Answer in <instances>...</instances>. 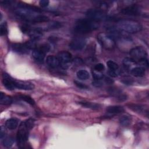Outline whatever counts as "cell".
I'll use <instances>...</instances> for the list:
<instances>
[{
    "mask_svg": "<svg viewBox=\"0 0 149 149\" xmlns=\"http://www.w3.org/2000/svg\"><path fill=\"white\" fill-rule=\"evenodd\" d=\"M33 126L34 120L31 118L23 121L19 125V130L16 136V140L17 145L20 148L24 147L28 139L29 132Z\"/></svg>",
    "mask_w": 149,
    "mask_h": 149,
    "instance_id": "6da1fadb",
    "label": "cell"
},
{
    "mask_svg": "<svg viewBox=\"0 0 149 149\" xmlns=\"http://www.w3.org/2000/svg\"><path fill=\"white\" fill-rule=\"evenodd\" d=\"M98 27V22L87 18L78 20L75 23L74 30L79 34H86L95 30Z\"/></svg>",
    "mask_w": 149,
    "mask_h": 149,
    "instance_id": "7a4b0ae2",
    "label": "cell"
},
{
    "mask_svg": "<svg viewBox=\"0 0 149 149\" xmlns=\"http://www.w3.org/2000/svg\"><path fill=\"white\" fill-rule=\"evenodd\" d=\"M118 29L125 33H136L141 30V24L132 20H120L118 22L116 26Z\"/></svg>",
    "mask_w": 149,
    "mask_h": 149,
    "instance_id": "3957f363",
    "label": "cell"
},
{
    "mask_svg": "<svg viewBox=\"0 0 149 149\" xmlns=\"http://www.w3.org/2000/svg\"><path fill=\"white\" fill-rule=\"evenodd\" d=\"M129 54L133 60L136 62L138 61L139 63H142L144 65L148 66V61L147 59V54L146 51L142 47L137 46L133 48L129 52Z\"/></svg>",
    "mask_w": 149,
    "mask_h": 149,
    "instance_id": "277c9868",
    "label": "cell"
},
{
    "mask_svg": "<svg viewBox=\"0 0 149 149\" xmlns=\"http://www.w3.org/2000/svg\"><path fill=\"white\" fill-rule=\"evenodd\" d=\"M97 40L102 47L107 49H112L115 46V40L109 34L101 33L97 36Z\"/></svg>",
    "mask_w": 149,
    "mask_h": 149,
    "instance_id": "5b68a950",
    "label": "cell"
},
{
    "mask_svg": "<svg viewBox=\"0 0 149 149\" xmlns=\"http://www.w3.org/2000/svg\"><path fill=\"white\" fill-rule=\"evenodd\" d=\"M49 50V45L47 44L37 47L33 50L32 55L34 60L38 62H43L46 53Z\"/></svg>",
    "mask_w": 149,
    "mask_h": 149,
    "instance_id": "8992f818",
    "label": "cell"
},
{
    "mask_svg": "<svg viewBox=\"0 0 149 149\" xmlns=\"http://www.w3.org/2000/svg\"><path fill=\"white\" fill-rule=\"evenodd\" d=\"M86 16H87L88 19L95 20L96 22L108 19V17L102 11L94 9H90L88 10L86 12Z\"/></svg>",
    "mask_w": 149,
    "mask_h": 149,
    "instance_id": "52a82bcc",
    "label": "cell"
},
{
    "mask_svg": "<svg viewBox=\"0 0 149 149\" xmlns=\"http://www.w3.org/2000/svg\"><path fill=\"white\" fill-rule=\"evenodd\" d=\"M15 80L9 74L6 73L2 74V82L3 86L9 90H13L16 88Z\"/></svg>",
    "mask_w": 149,
    "mask_h": 149,
    "instance_id": "ba28073f",
    "label": "cell"
},
{
    "mask_svg": "<svg viewBox=\"0 0 149 149\" xmlns=\"http://www.w3.org/2000/svg\"><path fill=\"white\" fill-rule=\"evenodd\" d=\"M86 41L82 38H76L73 39L69 44V47L75 51L81 50L85 46Z\"/></svg>",
    "mask_w": 149,
    "mask_h": 149,
    "instance_id": "9c48e42d",
    "label": "cell"
},
{
    "mask_svg": "<svg viewBox=\"0 0 149 149\" xmlns=\"http://www.w3.org/2000/svg\"><path fill=\"white\" fill-rule=\"evenodd\" d=\"M121 13L125 15L137 16L140 13V8L136 5L127 6L121 10Z\"/></svg>",
    "mask_w": 149,
    "mask_h": 149,
    "instance_id": "30bf717a",
    "label": "cell"
},
{
    "mask_svg": "<svg viewBox=\"0 0 149 149\" xmlns=\"http://www.w3.org/2000/svg\"><path fill=\"white\" fill-rule=\"evenodd\" d=\"M57 58L59 59L61 63L67 64L71 62L72 59V54L68 51H61L58 53Z\"/></svg>",
    "mask_w": 149,
    "mask_h": 149,
    "instance_id": "8fae6325",
    "label": "cell"
},
{
    "mask_svg": "<svg viewBox=\"0 0 149 149\" xmlns=\"http://www.w3.org/2000/svg\"><path fill=\"white\" fill-rule=\"evenodd\" d=\"M23 31L27 33V34L32 38L33 40H37L42 36V31L40 29H29L27 27H23Z\"/></svg>",
    "mask_w": 149,
    "mask_h": 149,
    "instance_id": "7c38bea8",
    "label": "cell"
},
{
    "mask_svg": "<svg viewBox=\"0 0 149 149\" xmlns=\"http://www.w3.org/2000/svg\"><path fill=\"white\" fill-rule=\"evenodd\" d=\"M11 48L13 51L19 54H26L30 50L26 43H14L11 45Z\"/></svg>",
    "mask_w": 149,
    "mask_h": 149,
    "instance_id": "4fadbf2b",
    "label": "cell"
},
{
    "mask_svg": "<svg viewBox=\"0 0 149 149\" xmlns=\"http://www.w3.org/2000/svg\"><path fill=\"white\" fill-rule=\"evenodd\" d=\"M15 87L18 89L30 90L34 89V85L33 83L29 81L15 80Z\"/></svg>",
    "mask_w": 149,
    "mask_h": 149,
    "instance_id": "5bb4252c",
    "label": "cell"
},
{
    "mask_svg": "<svg viewBox=\"0 0 149 149\" xmlns=\"http://www.w3.org/2000/svg\"><path fill=\"white\" fill-rule=\"evenodd\" d=\"M47 64L52 68H56L61 65V62L57 57L53 55H49L46 58Z\"/></svg>",
    "mask_w": 149,
    "mask_h": 149,
    "instance_id": "9a60e30c",
    "label": "cell"
},
{
    "mask_svg": "<svg viewBox=\"0 0 149 149\" xmlns=\"http://www.w3.org/2000/svg\"><path fill=\"white\" fill-rule=\"evenodd\" d=\"M131 73L135 77H143L145 75V68L142 66H136L130 69Z\"/></svg>",
    "mask_w": 149,
    "mask_h": 149,
    "instance_id": "2e32d148",
    "label": "cell"
},
{
    "mask_svg": "<svg viewBox=\"0 0 149 149\" xmlns=\"http://www.w3.org/2000/svg\"><path fill=\"white\" fill-rule=\"evenodd\" d=\"M109 93L113 96L117 97V98L120 101H124L126 100V95L123 94L120 90L116 88H110Z\"/></svg>",
    "mask_w": 149,
    "mask_h": 149,
    "instance_id": "e0dca14e",
    "label": "cell"
},
{
    "mask_svg": "<svg viewBox=\"0 0 149 149\" xmlns=\"http://www.w3.org/2000/svg\"><path fill=\"white\" fill-rule=\"evenodd\" d=\"M107 112L110 114H118L124 112L125 109L123 107L120 105L109 106L106 109Z\"/></svg>",
    "mask_w": 149,
    "mask_h": 149,
    "instance_id": "ac0fdd59",
    "label": "cell"
},
{
    "mask_svg": "<svg viewBox=\"0 0 149 149\" xmlns=\"http://www.w3.org/2000/svg\"><path fill=\"white\" fill-rule=\"evenodd\" d=\"M18 126V120L15 118H10L6 121L5 126L10 130L15 129Z\"/></svg>",
    "mask_w": 149,
    "mask_h": 149,
    "instance_id": "d6986e66",
    "label": "cell"
},
{
    "mask_svg": "<svg viewBox=\"0 0 149 149\" xmlns=\"http://www.w3.org/2000/svg\"><path fill=\"white\" fill-rule=\"evenodd\" d=\"M79 104L84 107L90 108L92 109H98L100 108V104H96L94 102H87V101H80L79 102Z\"/></svg>",
    "mask_w": 149,
    "mask_h": 149,
    "instance_id": "ffe728a7",
    "label": "cell"
},
{
    "mask_svg": "<svg viewBox=\"0 0 149 149\" xmlns=\"http://www.w3.org/2000/svg\"><path fill=\"white\" fill-rule=\"evenodd\" d=\"M0 102L2 105H9L12 102V98L11 97L5 95L3 93H0Z\"/></svg>",
    "mask_w": 149,
    "mask_h": 149,
    "instance_id": "44dd1931",
    "label": "cell"
},
{
    "mask_svg": "<svg viewBox=\"0 0 149 149\" xmlns=\"http://www.w3.org/2000/svg\"><path fill=\"white\" fill-rule=\"evenodd\" d=\"M119 122L123 126H128L132 122V117L127 115H123L119 118Z\"/></svg>",
    "mask_w": 149,
    "mask_h": 149,
    "instance_id": "7402d4cb",
    "label": "cell"
},
{
    "mask_svg": "<svg viewBox=\"0 0 149 149\" xmlns=\"http://www.w3.org/2000/svg\"><path fill=\"white\" fill-rule=\"evenodd\" d=\"M123 65L126 68H127V69L131 68L132 69L133 68V66L135 65L136 64V62L131 58H126L123 59Z\"/></svg>",
    "mask_w": 149,
    "mask_h": 149,
    "instance_id": "603a6c76",
    "label": "cell"
},
{
    "mask_svg": "<svg viewBox=\"0 0 149 149\" xmlns=\"http://www.w3.org/2000/svg\"><path fill=\"white\" fill-rule=\"evenodd\" d=\"M78 79L81 80H86L90 77L89 73L86 70H80L76 73Z\"/></svg>",
    "mask_w": 149,
    "mask_h": 149,
    "instance_id": "cb8c5ba5",
    "label": "cell"
},
{
    "mask_svg": "<svg viewBox=\"0 0 149 149\" xmlns=\"http://www.w3.org/2000/svg\"><path fill=\"white\" fill-rule=\"evenodd\" d=\"M13 143H14V140L11 137H5L2 141V144L3 146L7 148L10 147L13 145Z\"/></svg>",
    "mask_w": 149,
    "mask_h": 149,
    "instance_id": "d4e9b609",
    "label": "cell"
},
{
    "mask_svg": "<svg viewBox=\"0 0 149 149\" xmlns=\"http://www.w3.org/2000/svg\"><path fill=\"white\" fill-rule=\"evenodd\" d=\"M19 98L22 100L23 101L29 103V104L31 105H33L35 104V101L29 95H20L19 96Z\"/></svg>",
    "mask_w": 149,
    "mask_h": 149,
    "instance_id": "484cf974",
    "label": "cell"
},
{
    "mask_svg": "<svg viewBox=\"0 0 149 149\" xmlns=\"http://www.w3.org/2000/svg\"><path fill=\"white\" fill-rule=\"evenodd\" d=\"M107 66L111 70H119V65L116 62L112 61H108L107 62Z\"/></svg>",
    "mask_w": 149,
    "mask_h": 149,
    "instance_id": "4316f807",
    "label": "cell"
},
{
    "mask_svg": "<svg viewBox=\"0 0 149 149\" xmlns=\"http://www.w3.org/2000/svg\"><path fill=\"white\" fill-rule=\"evenodd\" d=\"M92 74H93V77L95 80H101L104 77V75L101 72L97 71L95 70L92 71Z\"/></svg>",
    "mask_w": 149,
    "mask_h": 149,
    "instance_id": "83f0119b",
    "label": "cell"
},
{
    "mask_svg": "<svg viewBox=\"0 0 149 149\" xmlns=\"http://www.w3.org/2000/svg\"><path fill=\"white\" fill-rule=\"evenodd\" d=\"M8 33V27L6 22H3L1 24L0 26V34L1 36H3L6 34Z\"/></svg>",
    "mask_w": 149,
    "mask_h": 149,
    "instance_id": "f1b7e54d",
    "label": "cell"
},
{
    "mask_svg": "<svg viewBox=\"0 0 149 149\" xmlns=\"http://www.w3.org/2000/svg\"><path fill=\"white\" fill-rule=\"evenodd\" d=\"M104 69H105V66L101 63H99L96 64L94 67V70H97V71H99V72H102V71L104 70Z\"/></svg>",
    "mask_w": 149,
    "mask_h": 149,
    "instance_id": "f546056e",
    "label": "cell"
},
{
    "mask_svg": "<svg viewBox=\"0 0 149 149\" xmlns=\"http://www.w3.org/2000/svg\"><path fill=\"white\" fill-rule=\"evenodd\" d=\"M74 83L75 84V85L80 88H81V89H87L88 88V87L87 86H86V84L81 83V82H79V81H74Z\"/></svg>",
    "mask_w": 149,
    "mask_h": 149,
    "instance_id": "4dcf8cb0",
    "label": "cell"
},
{
    "mask_svg": "<svg viewBox=\"0 0 149 149\" xmlns=\"http://www.w3.org/2000/svg\"><path fill=\"white\" fill-rule=\"evenodd\" d=\"M130 108L135 111H138V112L142 111V107H141L140 106H138L136 105H130Z\"/></svg>",
    "mask_w": 149,
    "mask_h": 149,
    "instance_id": "1f68e13d",
    "label": "cell"
},
{
    "mask_svg": "<svg viewBox=\"0 0 149 149\" xmlns=\"http://www.w3.org/2000/svg\"><path fill=\"white\" fill-rule=\"evenodd\" d=\"M109 75L111 77H117L118 75L119 74V70H109Z\"/></svg>",
    "mask_w": 149,
    "mask_h": 149,
    "instance_id": "d6a6232c",
    "label": "cell"
},
{
    "mask_svg": "<svg viewBox=\"0 0 149 149\" xmlns=\"http://www.w3.org/2000/svg\"><path fill=\"white\" fill-rule=\"evenodd\" d=\"M92 84L96 87H100L102 86V83L100 80H95L93 81Z\"/></svg>",
    "mask_w": 149,
    "mask_h": 149,
    "instance_id": "836d02e7",
    "label": "cell"
},
{
    "mask_svg": "<svg viewBox=\"0 0 149 149\" xmlns=\"http://www.w3.org/2000/svg\"><path fill=\"white\" fill-rule=\"evenodd\" d=\"M49 2L48 0H41L39 2V4L42 7H46V6H47L49 5Z\"/></svg>",
    "mask_w": 149,
    "mask_h": 149,
    "instance_id": "e575fe53",
    "label": "cell"
},
{
    "mask_svg": "<svg viewBox=\"0 0 149 149\" xmlns=\"http://www.w3.org/2000/svg\"><path fill=\"white\" fill-rule=\"evenodd\" d=\"M3 137H5V129L2 126L1 128V138L2 139Z\"/></svg>",
    "mask_w": 149,
    "mask_h": 149,
    "instance_id": "d590c367",
    "label": "cell"
},
{
    "mask_svg": "<svg viewBox=\"0 0 149 149\" xmlns=\"http://www.w3.org/2000/svg\"><path fill=\"white\" fill-rule=\"evenodd\" d=\"M105 82L108 84H112L113 83V80L112 79H111L110 78H106L105 79Z\"/></svg>",
    "mask_w": 149,
    "mask_h": 149,
    "instance_id": "8d00e7d4",
    "label": "cell"
}]
</instances>
